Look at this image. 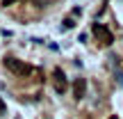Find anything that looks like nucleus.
<instances>
[{"instance_id": "1", "label": "nucleus", "mask_w": 123, "mask_h": 119, "mask_svg": "<svg viewBox=\"0 0 123 119\" xmlns=\"http://www.w3.org/2000/svg\"><path fill=\"white\" fill-rule=\"evenodd\" d=\"M5 66H7L12 73H16V76H30L32 73V66L25 64V62H21V60H16V57H5Z\"/></svg>"}, {"instance_id": "2", "label": "nucleus", "mask_w": 123, "mask_h": 119, "mask_svg": "<svg viewBox=\"0 0 123 119\" xmlns=\"http://www.w3.org/2000/svg\"><path fill=\"white\" fill-rule=\"evenodd\" d=\"M93 35H96V39L100 41L103 46H110L112 41H114V35H112L103 23H93Z\"/></svg>"}, {"instance_id": "3", "label": "nucleus", "mask_w": 123, "mask_h": 119, "mask_svg": "<svg viewBox=\"0 0 123 119\" xmlns=\"http://www.w3.org/2000/svg\"><path fill=\"white\" fill-rule=\"evenodd\" d=\"M68 87V83H66V76H64V71L62 69H55V89L62 94L64 89Z\"/></svg>"}, {"instance_id": "4", "label": "nucleus", "mask_w": 123, "mask_h": 119, "mask_svg": "<svg viewBox=\"0 0 123 119\" xmlns=\"http://www.w3.org/2000/svg\"><path fill=\"white\" fill-rule=\"evenodd\" d=\"M84 92H87V80H84V78H78V80H75V85H73V94H75V98H82Z\"/></svg>"}, {"instance_id": "5", "label": "nucleus", "mask_w": 123, "mask_h": 119, "mask_svg": "<svg viewBox=\"0 0 123 119\" xmlns=\"http://www.w3.org/2000/svg\"><path fill=\"white\" fill-rule=\"evenodd\" d=\"M73 25H75V23H73V18H66V21H64V25H62V30H71Z\"/></svg>"}, {"instance_id": "6", "label": "nucleus", "mask_w": 123, "mask_h": 119, "mask_svg": "<svg viewBox=\"0 0 123 119\" xmlns=\"http://www.w3.org/2000/svg\"><path fill=\"white\" fill-rule=\"evenodd\" d=\"M114 78H116V83L123 87V71H116V73H114Z\"/></svg>"}, {"instance_id": "7", "label": "nucleus", "mask_w": 123, "mask_h": 119, "mask_svg": "<svg viewBox=\"0 0 123 119\" xmlns=\"http://www.w3.org/2000/svg\"><path fill=\"white\" fill-rule=\"evenodd\" d=\"M5 110H7V108H5V103L0 101V115H5Z\"/></svg>"}, {"instance_id": "8", "label": "nucleus", "mask_w": 123, "mask_h": 119, "mask_svg": "<svg viewBox=\"0 0 123 119\" xmlns=\"http://www.w3.org/2000/svg\"><path fill=\"white\" fill-rule=\"evenodd\" d=\"M14 2H16V0H2V5H5V7H7V5H14Z\"/></svg>"}]
</instances>
